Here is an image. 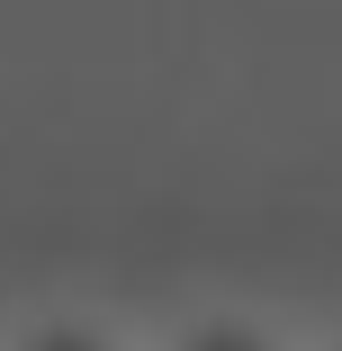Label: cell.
I'll return each instance as SVG.
<instances>
[{
    "label": "cell",
    "mask_w": 342,
    "mask_h": 351,
    "mask_svg": "<svg viewBox=\"0 0 342 351\" xmlns=\"http://www.w3.org/2000/svg\"><path fill=\"white\" fill-rule=\"evenodd\" d=\"M162 351H297L280 324H261V315H189Z\"/></svg>",
    "instance_id": "1"
},
{
    "label": "cell",
    "mask_w": 342,
    "mask_h": 351,
    "mask_svg": "<svg viewBox=\"0 0 342 351\" xmlns=\"http://www.w3.org/2000/svg\"><path fill=\"white\" fill-rule=\"evenodd\" d=\"M19 351H117L108 333H82V324H45V333H27Z\"/></svg>",
    "instance_id": "2"
},
{
    "label": "cell",
    "mask_w": 342,
    "mask_h": 351,
    "mask_svg": "<svg viewBox=\"0 0 342 351\" xmlns=\"http://www.w3.org/2000/svg\"><path fill=\"white\" fill-rule=\"evenodd\" d=\"M315 351H342V324H333V333H324V342H315Z\"/></svg>",
    "instance_id": "3"
}]
</instances>
